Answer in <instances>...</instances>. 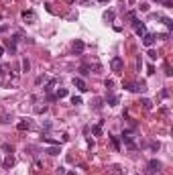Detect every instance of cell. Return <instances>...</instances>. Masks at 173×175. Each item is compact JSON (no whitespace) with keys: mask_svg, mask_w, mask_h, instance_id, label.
<instances>
[{"mask_svg":"<svg viewBox=\"0 0 173 175\" xmlns=\"http://www.w3.org/2000/svg\"><path fill=\"white\" fill-rule=\"evenodd\" d=\"M69 2H74V0H69Z\"/></svg>","mask_w":173,"mask_h":175,"instance_id":"e575fe53","label":"cell"},{"mask_svg":"<svg viewBox=\"0 0 173 175\" xmlns=\"http://www.w3.org/2000/svg\"><path fill=\"white\" fill-rule=\"evenodd\" d=\"M16 128H19L20 132L23 130H31V128H33V120H31V118H23V120L16 124Z\"/></svg>","mask_w":173,"mask_h":175,"instance_id":"277c9868","label":"cell"},{"mask_svg":"<svg viewBox=\"0 0 173 175\" xmlns=\"http://www.w3.org/2000/svg\"><path fill=\"white\" fill-rule=\"evenodd\" d=\"M0 161H2V159H0Z\"/></svg>","mask_w":173,"mask_h":175,"instance_id":"d590c367","label":"cell"},{"mask_svg":"<svg viewBox=\"0 0 173 175\" xmlns=\"http://www.w3.org/2000/svg\"><path fill=\"white\" fill-rule=\"evenodd\" d=\"M20 16H23V20H25V23H35V20H37V15H35L33 10H23V12H20Z\"/></svg>","mask_w":173,"mask_h":175,"instance_id":"8992f818","label":"cell"},{"mask_svg":"<svg viewBox=\"0 0 173 175\" xmlns=\"http://www.w3.org/2000/svg\"><path fill=\"white\" fill-rule=\"evenodd\" d=\"M15 165V159H12V157H8V159L4 161V167H12Z\"/></svg>","mask_w":173,"mask_h":175,"instance_id":"603a6c76","label":"cell"},{"mask_svg":"<svg viewBox=\"0 0 173 175\" xmlns=\"http://www.w3.org/2000/svg\"><path fill=\"white\" fill-rule=\"evenodd\" d=\"M0 122H2V124H6V122H10V120H8V116L4 114V116H0Z\"/></svg>","mask_w":173,"mask_h":175,"instance_id":"4dcf8cb0","label":"cell"},{"mask_svg":"<svg viewBox=\"0 0 173 175\" xmlns=\"http://www.w3.org/2000/svg\"><path fill=\"white\" fill-rule=\"evenodd\" d=\"M106 102H108V106H116V104L120 102V98L118 96H108L106 98Z\"/></svg>","mask_w":173,"mask_h":175,"instance_id":"9a60e30c","label":"cell"},{"mask_svg":"<svg viewBox=\"0 0 173 175\" xmlns=\"http://www.w3.org/2000/svg\"><path fill=\"white\" fill-rule=\"evenodd\" d=\"M110 69H112V71H116V73H122V69H124L122 57H112V61H110Z\"/></svg>","mask_w":173,"mask_h":175,"instance_id":"6da1fadb","label":"cell"},{"mask_svg":"<svg viewBox=\"0 0 173 175\" xmlns=\"http://www.w3.org/2000/svg\"><path fill=\"white\" fill-rule=\"evenodd\" d=\"M155 39H157L155 35H151V33H145V35H143V45H145L147 49H151V47L155 45Z\"/></svg>","mask_w":173,"mask_h":175,"instance_id":"5b68a950","label":"cell"},{"mask_svg":"<svg viewBox=\"0 0 173 175\" xmlns=\"http://www.w3.org/2000/svg\"><path fill=\"white\" fill-rule=\"evenodd\" d=\"M124 88L129 90V92H145V83H124Z\"/></svg>","mask_w":173,"mask_h":175,"instance_id":"ba28073f","label":"cell"},{"mask_svg":"<svg viewBox=\"0 0 173 175\" xmlns=\"http://www.w3.org/2000/svg\"><path fill=\"white\" fill-rule=\"evenodd\" d=\"M71 104H75V106H79V104H84V100H82V98H79V96H74V98H71Z\"/></svg>","mask_w":173,"mask_h":175,"instance_id":"ac0fdd59","label":"cell"},{"mask_svg":"<svg viewBox=\"0 0 173 175\" xmlns=\"http://www.w3.org/2000/svg\"><path fill=\"white\" fill-rule=\"evenodd\" d=\"M65 96H67V90H65V88H59V90L55 92V100H61V98H65Z\"/></svg>","mask_w":173,"mask_h":175,"instance_id":"5bb4252c","label":"cell"},{"mask_svg":"<svg viewBox=\"0 0 173 175\" xmlns=\"http://www.w3.org/2000/svg\"><path fill=\"white\" fill-rule=\"evenodd\" d=\"M114 10H106V12H104V20H106V23H114Z\"/></svg>","mask_w":173,"mask_h":175,"instance_id":"7c38bea8","label":"cell"},{"mask_svg":"<svg viewBox=\"0 0 173 175\" xmlns=\"http://www.w3.org/2000/svg\"><path fill=\"white\" fill-rule=\"evenodd\" d=\"M29 69H31V61H29V59H23V71H29Z\"/></svg>","mask_w":173,"mask_h":175,"instance_id":"2e32d148","label":"cell"},{"mask_svg":"<svg viewBox=\"0 0 173 175\" xmlns=\"http://www.w3.org/2000/svg\"><path fill=\"white\" fill-rule=\"evenodd\" d=\"M71 49H74L75 55H82V53H84V49H86V43L82 39H75L74 43H71Z\"/></svg>","mask_w":173,"mask_h":175,"instance_id":"7a4b0ae2","label":"cell"},{"mask_svg":"<svg viewBox=\"0 0 173 175\" xmlns=\"http://www.w3.org/2000/svg\"><path fill=\"white\" fill-rule=\"evenodd\" d=\"M65 175H75V173H74V171H67V173H65Z\"/></svg>","mask_w":173,"mask_h":175,"instance_id":"d6a6232c","label":"cell"},{"mask_svg":"<svg viewBox=\"0 0 173 175\" xmlns=\"http://www.w3.org/2000/svg\"><path fill=\"white\" fill-rule=\"evenodd\" d=\"M79 71H82V75H88V67H86V65H82V67H79Z\"/></svg>","mask_w":173,"mask_h":175,"instance_id":"f1b7e54d","label":"cell"},{"mask_svg":"<svg viewBox=\"0 0 173 175\" xmlns=\"http://www.w3.org/2000/svg\"><path fill=\"white\" fill-rule=\"evenodd\" d=\"M71 83H74L75 88H78L79 92H86V90H88V86H86V82H84V78H78V75H75L74 79H71Z\"/></svg>","mask_w":173,"mask_h":175,"instance_id":"52a82bcc","label":"cell"},{"mask_svg":"<svg viewBox=\"0 0 173 175\" xmlns=\"http://www.w3.org/2000/svg\"><path fill=\"white\" fill-rule=\"evenodd\" d=\"M134 19H137V12H133V10L126 12V20H134Z\"/></svg>","mask_w":173,"mask_h":175,"instance_id":"cb8c5ba5","label":"cell"},{"mask_svg":"<svg viewBox=\"0 0 173 175\" xmlns=\"http://www.w3.org/2000/svg\"><path fill=\"white\" fill-rule=\"evenodd\" d=\"M35 112H37V114H43V112H47V104H43V106H35Z\"/></svg>","mask_w":173,"mask_h":175,"instance_id":"e0dca14e","label":"cell"},{"mask_svg":"<svg viewBox=\"0 0 173 175\" xmlns=\"http://www.w3.org/2000/svg\"><path fill=\"white\" fill-rule=\"evenodd\" d=\"M45 79H47V75H45V73H43V75H39V78L35 79V82H37V86H39V83H43Z\"/></svg>","mask_w":173,"mask_h":175,"instance_id":"4316f807","label":"cell"},{"mask_svg":"<svg viewBox=\"0 0 173 175\" xmlns=\"http://www.w3.org/2000/svg\"><path fill=\"white\" fill-rule=\"evenodd\" d=\"M141 104H143V110H153V102H151L149 98H143Z\"/></svg>","mask_w":173,"mask_h":175,"instance_id":"4fadbf2b","label":"cell"},{"mask_svg":"<svg viewBox=\"0 0 173 175\" xmlns=\"http://www.w3.org/2000/svg\"><path fill=\"white\" fill-rule=\"evenodd\" d=\"M47 153H49L51 157H57V155L61 153V147H59V145H51L49 149H47Z\"/></svg>","mask_w":173,"mask_h":175,"instance_id":"30bf717a","label":"cell"},{"mask_svg":"<svg viewBox=\"0 0 173 175\" xmlns=\"http://www.w3.org/2000/svg\"><path fill=\"white\" fill-rule=\"evenodd\" d=\"M155 2H159V4L167 6V8H171V0H155Z\"/></svg>","mask_w":173,"mask_h":175,"instance_id":"44dd1931","label":"cell"},{"mask_svg":"<svg viewBox=\"0 0 173 175\" xmlns=\"http://www.w3.org/2000/svg\"><path fill=\"white\" fill-rule=\"evenodd\" d=\"M149 59H151V61H155V59H157V51H153V49H149Z\"/></svg>","mask_w":173,"mask_h":175,"instance_id":"ffe728a7","label":"cell"},{"mask_svg":"<svg viewBox=\"0 0 173 175\" xmlns=\"http://www.w3.org/2000/svg\"><path fill=\"white\" fill-rule=\"evenodd\" d=\"M2 149H4V151H6V153H8V155H10V153H12V147H10V145H8V143H4V147H2Z\"/></svg>","mask_w":173,"mask_h":175,"instance_id":"83f0119b","label":"cell"},{"mask_svg":"<svg viewBox=\"0 0 173 175\" xmlns=\"http://www.w3.org/2000/svg\"><path fill=\"white\" fill-rule=\"evenodd\" d=\"M100 2H108V0H100Z\"/></svg>","mask_w":173,"mask_h":175,"instance_id":"836d02e7","label":"cell"},{"mask_svg":"<svg viewBox=\"0 0 173 175\" xmlns=\"http://www.w3.org/2000/svg\"><path fill=\"white\" fill-rule=\"evenodd\" d=\"M6 31H8V24H0V35L6 33Z\"/></svg>","mask_w":173,"mask_h":175,"instance_id":"f546056e","label":"cell"},{"mask_svg":"<svg viewBox=\"0 0 173 175\" xmlns=\"http://www.w3.org/2000/svg\"><path fill=\"white\" fill-rule=\"evenodd\" d=\"M2 55H4V47H2V45H0V57H2Z\"/></svg>","mask_w":173,"mask_h":175,"instance_id":"1f68e13d","label":"cell"},{"mask_svg":"<svg viewBox=\"0 0 173 175\" xmlns=\"http://www.w3.org/2000/svg\"><path fill=\"white\" fill-rule=\"evenodd\" d=\"M130 23H133V27H134V33H137V35H141V37H143V35L147 33V27H145V24L141 23V20H138V19L130 20Z\"/></svg>","mask_w":173,"mask_h":175,"instance_id":"3957f363","label":"cell"},{"mask_svg":"<svg viewBox=\"0 0 173 175\" xmlns=\"http://www.w3.org/2000/svg\"><path fill=\"white\" fill-rule=\"evenodd\" d=\"M138 10H141V12H149V4L147 2H141V4H138Z\"/></svg>","mask_w":173,"mask_h":175,"instance_id":"d6986e66","label":"cell"},{"mask_svg":"<svg viewBox=\"0 0 173 175\" xmlns=\"http://www.w3.org/2000/svg\"><path fill=\"white\" fill-rule=\"evenodd\" d=\"M149 173H155V171H161V167H163V165H161V161H157V159H151V161H149Z\"/></svg>","mask_w":173,"mask_h":175,"instance_id":"9c48e42d","label":"cell"},{"mask_svg":"<svg viewBox=\"0 0 173 175\" xmlns=\"http://www.w3.org/2000/svg\"><path fill=\"white\" fill-rule=\"evenodd\" d=\"M110 141H112L114 149H120V143H118V139H116V136H110Z\"/></svg>","mask_w":173,"mask_h":175,"instance_id":"7402d4cb","label":"cell"},{"mask_svg":"<svg viewBox=\"0 0 173 175\" xmlns=\"http://www.w3.org/2000/svg\"><path fill=\"white\" fill-rule=\"evenodd\" d=\"M159 147H161V145H159V141H153V143H151V151H159Z\"/></svg>","mask_w":173,"mask_h":175,"instance_id":"484cf974","label":"cell"},{"mask_svg":"<svg viewBox=\"0 0 173 175\" xmlns=\"http://www.w3.org/2000/svg\"><path fill=\"white\" fill-rule=\"evenodd\" d=\"M102 124H104V120H100L98 124H94V126H92V132H94L96 136H102Z\"/></svg>","mask_w":173,"mask_h":175,"instance_id":"8fae6325","label":"cell"},{"mask_svg":"<svg viewBox=\"0 0 173 175\" xmlns=\"http://www.w3.org/2000/svg\"><path fill=\"white\" fill-rule=\"evenodd\" d=\"M104 86L108 88V90H112V88H114V79H106V82H104Z\"/></svg>","mask_w":173,"mask_h":175,"instance_id":"d4e9b609","label":"cell"}]
</instances>
